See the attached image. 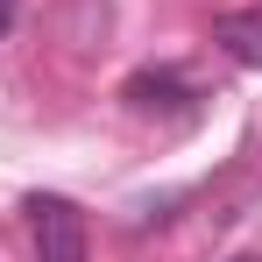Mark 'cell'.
Masks as SVG:
<instances>
[{"label":"cell","mask_w":262,"mask_h":262,"mask_svg":"<svg viewBox=\"0 0 262 262\" xmlns=\"http://www.w3.org/2000/svg\"><path fill=\"white\" fill-rule=\"evenodd\" d=\"M7 21H14V0H0V36H7Z\"/></svg>","instance_id":"cell-3"},{"label":"cell","mask_w":262,"mask_h":262,"mask_svg":"<svg viewBox=\"0 0 262 262\" xmlns=\"http://www.w3.org/2000/svg\"><path fill=\"white\" fill-rule=\"evenodd\" d=\"M29 227H36V262H85V213L71 199H29Z\"/></svg>","instance_id":"cell-1"},{"label":"cell","mask_w":262,"mask_h":262,"mask_svg":"<svg viewBox=\"0 0 262 262\" xmlns=\"http://www.w3.org/2000/svg\"><path fill=\"white\" fill-rule=\"evenodd\" d=\"M213 43L227 50L234 64L262 71V7H234V14H220V21H213Z\"/></svg>","instance_id":"cell-2"}]
</instances>
